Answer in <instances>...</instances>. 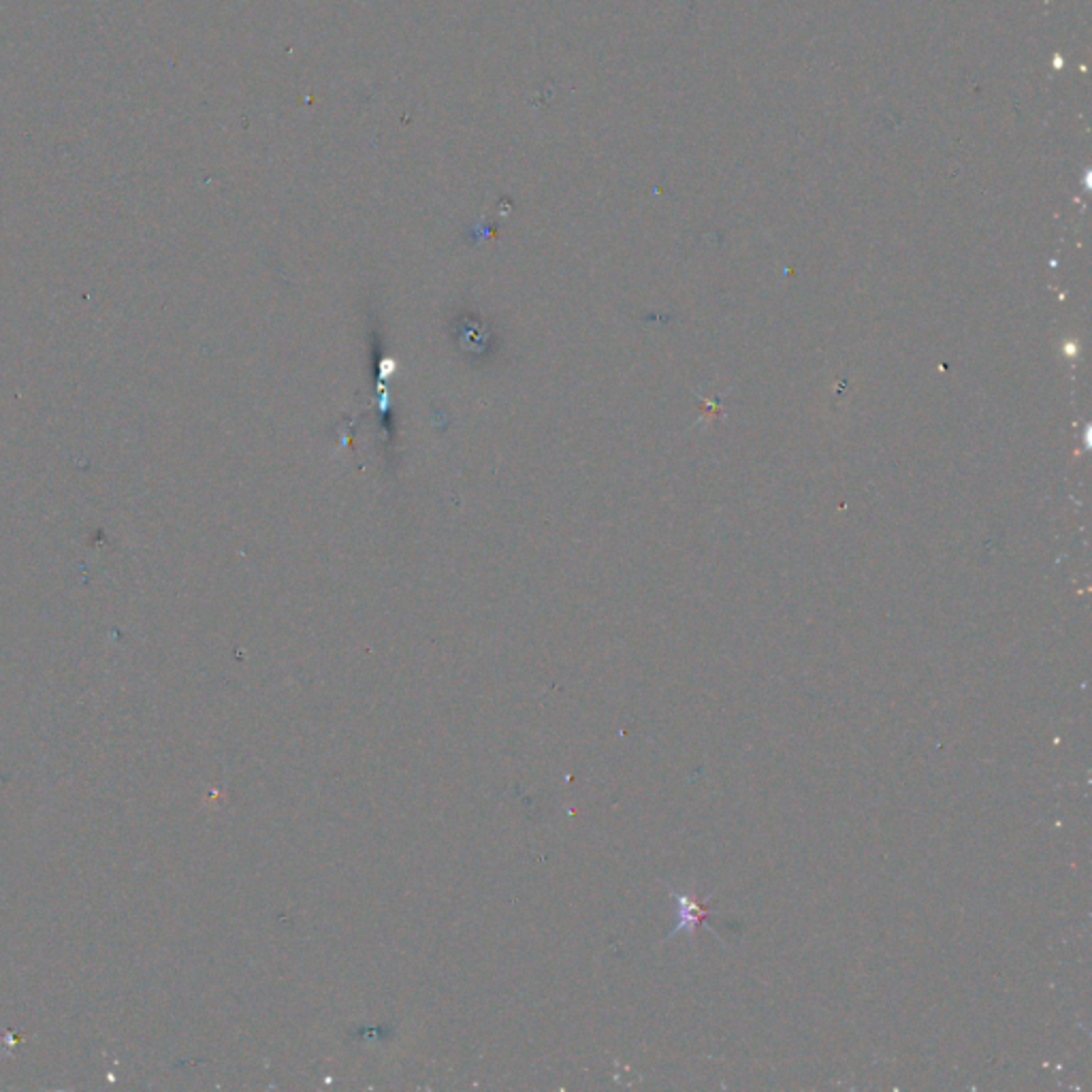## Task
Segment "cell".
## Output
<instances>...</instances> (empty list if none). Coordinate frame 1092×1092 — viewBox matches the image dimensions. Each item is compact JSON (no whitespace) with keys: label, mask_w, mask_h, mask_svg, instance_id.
I'll use <instances>...</instances> for the list:
<instances>
[{"label":"cell","mask_w":1092,"mask_h":1092,"mask_svg":"<svg viewBox=\"0 0 1092 1092\" xmlns=\"http://www.w3.org/2000/svg\"><path fill=\"white\" fill-rule=\"evenodd\" d=\"M674 898L678 903V926L674 928V932L681 931H694L695 926L702 924L704 919V913H707V907L698 905L695 900H689L687 896L674 892Z\"/></svg>","instance_id":"1"}]
</instances>
